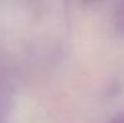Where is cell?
Listing matches in <instances>:
<instances>
[{"label": "cell", "instance_id": "obj_2", "mask_svg": "<svg viewBox=\"0 0 124 123\" xmlns=\"http://www.w3.org/2000/svg\"><path fill=\"white\" fill-rule=\"evenodd\" d=\"M108 123H124V112L118 113L117 116H114V117H113Z\"/></svg>", "mask_w": 124, "mask_h": 123}, {"label": "cell", "instance_id": "obj_1", "mask_svg": "<svg viewBox=\"0 0 124 123\" xmlns=\"http://www.w3.org/2000/svg\"><path fill=\"white\" fill-rule=\"evenodd\" d=\"M114 28L121 36H124V0H120L114 10Z\"/></svg>", "mask_w": 124, "mask_h": 123}]
</instances>
